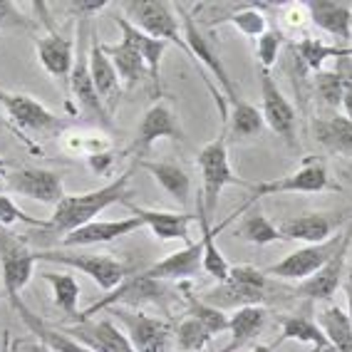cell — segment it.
I'll use <instances>...</instances> for the list:
<instances>
[{
    "label": "cell",
    "instance_id": "484cf974",
    "mask_svg": "<svg viewBox=\"0 0 352 352\" xmlns=\"http://www.w3.org/2000/svg\"><path fill=\"white\" fill-rule=\"evenodd\" d=\"M315 142L330 154L352 159V120L345 114H330V117H315L313 124Z\"/></svg>",
    "mask_w": 352,
    "mask_h": 352
},
{
    "label": "cell",
    "instance_id": "5b68a950",
    "mask_svg": "<svg viewBox=\"0 0 352 352\" xmlns=\"http://www.w3.org/2000/svg\"><path fill=\"white\" fill-rule=\"evenodd\" d=\"M38 261H47V263L65 265L72 271L85 273L97 283L102 293H109L126 278V265L117 261L114 256H104V253H77V251H35Z\"/></svg>",
    "mask_w": 352,
    "mask_h": 352
},
{
    "label": "cell",
    "instance_id": "d4e9b609",
    "mask_svg": "<svg viewBox=\"0 0 352 352\" xmlns=\"http://www.w3.org/2000/svg\"><path fill=\"white\" fill-rule=\"evenodd\" d=\"M204 245L201 241H191L184 251H176L171 256L162 258L154 265H149L146 271H142L144 276L154 278V280H186V278H194L199 271H204Z\"/></svg>",
    "mask_w": 352,
    "mask_h": 352
},
{
    "label": "cell",
    "instance_id": "e0dca14e",
    "mask_svg": "<svg viewBox=\"0 0 352 352\" xmlns=\"http://www.w3.org/2000/svg\"><path fill=\"white\" fill-rule=\"evenodd\" d=\"M308 18L315 28H320L338 47H352V6L340 0H310L305 3Z\"/></svg>",
    "mask_w": 352,
    "mask_h": 352
},
{
    "label": "cell",
    "instance_id": "7a4b0ae2",
    "mask_svg": "<svg viewBox=\"0 0 352 352\" xmlns=\"http://www.w3.org/2000/svg\"><path fill=\"white\" fill-rule=\"evenodd\" d=\"M243 189L251 191L248 201L236 211V214L228 216L223 223H231L233 219L243 211L253 206L256 201L265 199V196H276V194H325V191H338V184L330 179L327 174V166L320 157H305L302 164L296 171H290L285 176H278V179H268V182H258V184H248L245 182Z\"/></svg>",
    "mask_w": 352,
    "mask_h": 352
},
{
    "label": "cell",
    "instance_id": "7dc6e473",
    "mask_svg": "<svg viewBox=\"0 0 352 352\" xmlns=\"http://www.w3.org/2000/svg\"><path fill=\"white\" fill-rule=\"evenodd\" d=\"M283 18H285V23H288L290 30H293V28H302V20H310L305 3H290V6L285 8Z\"/></svg>",
    "mask_w": 352,
    "mask_h": 352
},
{
    "label": "cell",
    "instance_id": "60d3db41",
    "mask_svg": "<svg viewBox=\"0 0 352 352\" xmlns=\"http://www.w3.org/2000/svg\"><path fill=\"white\" fill-rule=\"evenodd\" d=\"M174 340H176V347L182 352H204L208 347V342L214 340V335L208 333L196 318L186 315V318H182V322L176 325Z\"/></svg>",
    "mask_w": 352,
    "mask_h": 352
},
{
    "label": "cell",
    "instance_id": "cb8c5ba5",
    "mask_svg": "<svg viewBox=\"0 0 352 352\" xmlns=\"http://www.w3.org/2000/svg\"><path fill=\"white\" fill-rule=\"evenodd\" d=\"M89 75H92V82H95V89L97 95H100L102 104L107 107L109 114H114V109L120 104L122 82L117 77L112 60L104 52V45L97 38H92V43H89Z\"/></svg>",
    "mask_w": 352,
    "mask_h": 352
},
{
    "label": "cell",
    "instance_id": "ffe728a7",
    "mask_svg": "<svg viewBox=\"0 0 352 352\" xmlns=\"http://www.w3.org/2000/svg\"><path fill=\"white\" fill-rule=\"evenodd\" d=\"M132 208L144 228H149L154 233L157 241H184L189 245V226L196 221V214H182V211H157V208H144L137 204L124 201Z\"/></svg>",
    "mask_w": 352,
    "mask_h": 352
},
{
    "label": "cell",
    "instance_id": "30bf717a",
    "mask_svg": "<svg viewBox=\"0 0 352 352\" xmlns=\"http://www.w3.org/2000/svg\"><path fill=\"white\" fill-rule=\"evenodd\" d=\"M176 13H179V20H182V38L186 43V50L189 55L194 57L196 63H201V67H206L211 75H214L216 85L223 89V97L228 102H233L239 95V89L233 87L231 82V75L226 72V65L221 60L219 50H216V45L204 35V30L196 25L194 15L182 6V3H176Z\"/></svg>",
    "mask_w": 352,
    "mask_h": 352
},
{
    "label": "cell",
    "instance_id": "603a6c76",
    "mask_svg": "<svg viewBox=\"0 0 352 352\" xmlns=\"http://www.w3.org/2000/svg\"><path fill=\"white\" fill-rule=\"evenodd\" d=\"M139 228H144V223H142L137 216L117 219V221H92V223H87V226L67 233V236L63 239V245L65 248H85V245L109 243V241L124 239V236L139 231Z\"/></svg>",
    "mask_w": 352,
    "mask_h": 352
},
{
    "label": "cell",
    "instance_id": "2e32d148",
    "mask_svg": "<svg viewBox=\"0 0 352 352\" xmlns=\"http://www.w3.org/2000/svg\"><path fill=\"white\" fill-rule=\"evenodd\" d=\"M0 104L6 107L8 117L30 134H47L57 132V129H65L67 122L63 117L52 114L50 109L40 104L38 100H32L28 95H20V92H6L0 89Z\"/></svg>",
    "mask_w": 352,
    "mask_h": 352
},
{
    "label": "cell",
    "instance_id": "83f0119b",
    "mask_svg": "<svg viewBox=\"0 0 352 352\" xmlns=\"http://www.w3.org/2000/svg\"><path fill=\"white\" fill-rule=\"evenodd\" d=\"M134 164H137L139 169L149 171L159 182V186H162L171 199H176V201L182 204V206H186V204L191 201V176L186 174L179 164L146 162V159H139V162H134Z\"/></svg>",
    "mask_w": 352,
    "mask_h": 352
},
{
    "label": "cell",
    "instance_id": "b9f144b4",
    "mask_svg": "<svg viewBox=\"0 0 352 352\" xmlns=\"http://www.w3.org/2000/svg\"><path fill=\"white\" fill-rule=\"evenodd\" d=\"M315 85V95L320 97V102L325 107L338 109L342 104V89H345V82H342V72L340 69H322V72H315L313 77Z\"/></svg>",
    "mask_w": 352,
    "mask_h": 352
},
{
    "label": "cell",
    "instance_id": "1f68e13d",
    "mask_svg": "<svg viewBox=\"0 0 352 352\" xmlns=\"http://www.w3.org/2000/svg\"><path fill=\"white\" fill-rule=\"evenodd\" d=\"M104 52H107L114 69H117L122 87H137L139 82H144L149 77V69H146L142 55L124 40L120 45H104Z\"/></svg>",
    "mask_w": 352,
    "mask_h": 352
},
{
    "label": "cell",
    "instance_id": "ac0fdd59",
    "mask_svg": "<svg viewBox=\"0 0 352 352\" xmlns=\"http://www.w3.org/2000/svg\"><path fill=\"white\" fill-rule=\"evenodd\" d=\"M63 330L92 352H134L132 342L112 320H77Z\"/></svg>",
    "mask_w": 352,
    "mask_h": 352
},
{
    "label": "cell",
    "instance_id": "e575fe53",
    "mask_svg": "<svg viewBox=\"0 0 352 352\" xmlns=\"http://www.w3.org/2000/svg\"><path fill=\"white\" fill-rule=\"evenodd\" d=\"M318 325L325 333L327 342L335 352H352V322L347 313L338 305H325L318 313Z\"/></svg>",
    "mask_w": 352,
    "mask_h": 352
},
{
    "label": "cell",
    "instance_id": "52a82bcc",
    "mask_svg": "<svg viewBox=\"0 0 352 352\" xmlns=\"http://www.w3.org/2000/svg\"><path fill=\"white\" fill-rule=\"evenodd\" d=\"M166 298H169V288L164 285V280H154V278L144 276V273H137L132 278H124L117 288L104 293V298L92 302L87 310H82L80 320H92L100 310L124 308V305H129L132 310H139L146 302H162V305H166Z\"/></svg>",
    "mask_w": 352,
    "mask_h": 352
},
{
    "label": "cell",
    "instance_id": "bcb514c9",
    "mask_svg": "<svg viewBox=\"0 0 352 352\" xmlns=\"http://www.w3.org/2000/svg\"><path fill=\"white\" fill-rule=\"evenodd\" d=\"M338 69L342 72V82H345V89H342V114L347 120H352V67H350V57H342L338 60Z\"/></svg>",
    "mask_w": 352,
    "mask_h": 352
},
{
    "label": "cell",
    "instance_id": "74e56055",
    "mask_svg": "<svg viewBox=\"0 0 352 352\" xmlns=\"http://www.w3.org/2000/svg\"><path fill=\"white\" fill-rule=\"evenodd\" d=\"M43 280H47L52 288V300L65 315H69L72 320H80V283L75 276L69 273H43Z\"/></svg>",
    "mask_w": 352,
    "mask_h": 352
},
{
    "label": "cell",
    "instance_id": "f5cc1de1",
    "mask_svg": "<svg viewBox=\"0 0 352 352\" xmlns=\"http://www.w3.org/2000/svg\"><path fill=\"white\" fill-rule=\"evenodd\" d=\"M251 352H273V347L271 345H253Z\"/></svg>",
    "mask_w": 352,
    "mask_h": 352
},
{
    "label": "cell",
    "instance_id": "f907efd6",
    "mask_svg": "<svg viewBox=\"0 0 352 352\" xmlns=\"http://www.w3.org/2000/svg\"><path fill=\"white\" fill-rule=\"evenodd\" d=\"M15 352H52L45 345L43 340H18L15 342Z\"/></svg>",
    "mask_w": 352,
    "mask_h": 352
},
{
    "label": "cell",
    "instance_id": "4316f807",
    "mask_svg": "<svg viewBox=\"0 0 352 352\" xmlns=\"http://www.w3.org/2000/svg\"><path fill=\"white\" fill-rule=\"evenodd\" d=\"M288 340L313 347L310 352H335L333 345L327 342L325 333L320 330V325L308 315H285V318H280V338L271 347L276 350L280 342H288Z\"/></svg>",
    "mask_w": 352,
    "mask_h": 352
},
{
    "label": "cell",
    "instance_id": "c3c4849f",
    "mask_svg": "<svg viewBox=\"0 0 352 352\" xmlns=\"http://www.w3.org/2000/svg\"><path fill=\"white\" fill-rule=\"evenodd\" d=\"M112 162H114V157L109 154V151H102V154H95V157H87L89 169L95 171V174H107Z\"/></svg>",
    "mask_w": 352,
    "mask_h": 352
},
{
    "label": "cell",
    "instance_id": "7c38bea8",
    "mask_svg": "<svg viewBox=\"0 0 352 352\" xmlns=\"http://www.w3.org/2000/svg\"><path fill=\"white\" fill-rule=\"evenodd\" d=\"M261 114L263 122L283 139L290 149H298V114L296 107L278 87L276 77L261 69Z\"/></svg>",
    "mask_w": 352,
    "mask_h": 352
},
{
    "label": "cell",
    "instance_id": "8992f818",
    "mask_svg": "<svg viewBox=\"0 0 352 352\" xmlns=\"http://www.w3.org/2000/svg\"><path fill=\"white\" fill-rule=\"evenodd\" d=\"M35 263H38L35 251L28 248L25 241L18 239L6 226L0 228V278H3V290L13 308L23 300L20 290L30 283Z\"/></svg>",
    "mask_w": 352,
    "mask_h": 352
},
{
    "label": "cell",
    "instance_id": "816d5d0a",
    "mask_svg": "<svg viewBox=\"0 0 352 352\" xmlns=\"http://www.w3.org/2000/svg\"><path fill=\"white\" fill-rule=\"evenodd\" d=\"M347 278H345V298H347V318H350V322H352V268H347Z\"/></svg>",
    "mask_w": 352,
    "mask_h": 352
},
{
    "label": "cell",
    "instance_id": "836d02e7",
    "mask_svg": "<svg viewBox=\"0 0 352 352\" xmlns=\"http://www.w3.org/2000/svg\"><path fill=\"white\" fill-rule=\"evenodd\" d=\"M265 298H268V293L245 288V285L236 283V280H226V283H219L216 288L208 290L201 300L219 310H226V308L239 310V308H245V305H263Z\"/></svg>",
    "mask_w": 352,
    "mask_h": 352
},
{
    "label": "cell",
    "instance_id": "8fae6325",
    "mask_svg": "<svg viewBox=\"0 0 352 352\" xmlns=\"http://www.w3.org/2000/svg\"><path fill=\"white\" fill-rule=\"evenodd\" d=\"M162 139H184L182 124L176 120V112L171 109L169 102L157 100L154 104L146 107V112L142 114V120L137 124L134 132V142L126 149V157H134V162L144 157L151 146L162 142Z\"/></svg>",
    "mask_w": 352,
    "mask_h": 352
},
{
    "label": "cell",
    "instance_id": "d6986e66",
    "mask_svg": "<svg viewBox=\"0 0 352 352\" xmlns=\"http://www.w3.org/2000/svg\"><path fill=\"white\" fill-rule=\"evenodd\" d=\"M352 245V236L340 245V251L335 253L325 265L322 271H318L313 278L302 280L296 288V296L305 298V300H330L335 296V290L340 288V283L345 280V271H347V253H350Z\"/></svg>",
    "mask_w": 352,
    "mask_h": 352
},
{
    "label": "cell",
    "instance_id": "ba28073f",
    "mask_svg": "<svg viewBox=\"0 0 352 352\" xmlns=\"http://www.w3.org/2000/svg\"><path fill=\"white\" fill-rule=\"evenodd\" d=\"M112 318L122 322V333L132 342L134 352H171L176 345L174 327L169 322L151 318L142 310H126V308H109Z\"/></svg>",
    "mask_w": 352,
    "mask_h": 352
},
{
    "label": "cell",
    "instance_id": "d590c367",
    "mask_svg": "<svg viewBox=\"0 0 352 352\" xmlns=\"http://www.w3.org/2000/svg\"><path fill=\"white\" fill-rule=\"evenodd\" d=\"M214 25H233L241 35L256 43L268 32V18L263 13V6H243L226 13L223 18H216Z\"/></svg>",
    "mask_w": 352,
    "mask_h": 352
},
{
    "label": "cell",
    "instance_id": "d6a6232c",
    "mask_svg": "<svg viewBox=\"0 0 352 352\" xmlns=\"http://www.w3.org/2000/svg\"><path fill=\"white\" fill-rule=\"evenodd\" d=\"M196 223L201 228V245H204V271L214 278L216 283H226L228 276H231V263L226 261V256L221 253V248L216 245V233L219 228L211 226L208 216L199 206V214H196Z\"/></svg>",
    "mask_w": 352,
    "mask_h": 352
},
{
    "label": "cell",
    "instance_id": "4fadbf2b",
    "mask_svg": "<svg viewBox=\"0 0 352 352\" xmlns=\"http://www.w3.org/2000/svg\"><path fill=\"white\" fill-rule=\"evenodd\" d=\"M85 30L87 25L82 23L80 25V43H77V52H75V65H72V72H69V95L75 100V104L87 112L97 124L109 126L112 124V114L107 112V107L102 104L100 95L95 89V82H92V75H89V47H85Z\"/></svg>",
    "mask_w": 352,
    "mask_h": 352
},
{
    "label": "cell",
    "instance_id": "681fc988",
    "mask_svg": "<svg viewBox=\"0 0 352 352\" xmlns=\"http://www.w3.org/2000/svg\"><path fill=\"white\" fill-rule=\"evenodd\" d=\"M3 23H25V20L20 18L15 3H10V0H0V25Z\"/></svg>",
    "mask_w": 352,
    "mask_h": 352
},
{
    "label": "cell",
    "instance_id": "44dd1931",
    "mask_svg": "<svg viewBox=\"0 0 352 352\" xmlns=\"http://www.w3.org/2000/svg\"><path fill=\"white\" fill-rule=\"evenodd\" d=\"M35 50H38L40 65L47 69V75L55 77L57 82L69 85V72L75 65V40L63 32L50 30L35 43Z\"/></svg>",
    "mask_w": 352,
    "mask_h": 352
},
{
    "label": "cell",
    "instance_id": "9c48e42d",
    "mask_svg": "<svg viewBox=\"0 0 352 352\" xmlns=\"http://www.w3.org/2000/svg\"><path fill=\"white\" fill-rule=\"evenodd\" d=\"M124 18L149 38L179 45L182 50H186V43L182 38V25H179V18L174 15V8L169 3H164V0H129V3H124Z\"/></svg>",
    "mask_w": 352,
    "mask_h": 352
},
{
    "label": "cell",
    "instance_id": "ab89813d",
    "mask_svg": "<svg viewBox=\"0 0 352 352\" xmlns=\"http://www.w3.org/2000/svg\"><path fill=\"white\" fill-rule=\"evenodd\" d=\"M184 298H186V302H189L191 318H196V320L201 322V325L206 327L214 338L221 333H228V315L223 313V310L208 305V302H204L201 298H196L186 285H184Z\"/></svg>",
    "mask_w": 352,
    "mask_h": 352
},
{
    "label": "cell",
    "instance_id": "7bdbcfd3",
    "mask_svg": "<svg viewBox=\"0 0 352 352\" xmlns=\"http://www.w3.org/2000/svg\"><path fill=\"white\" fill-rule=\"evenodd\" d=\"M283 43H285V38L278 28H268V32H265L263 38L256 40V57H258V63H261V69L271 72L278 55L283 50Z\"/></svg>",
    "mask_w": 352,
    "mask_h": 352
},
{
    "label": "cell",
    "instance_id": "ee69618b",
    "mask_svg": "<svg viewBox=\"0 0 352 352\" xmlns=\"http://www.w3.org/2000/svg\"><path fill=\"white\" fill-rule=\"evenodd\" d=\"M28 223V226H38V228H45V221L40 219H32V216H28L23 208L18 206V204L10 199V196L3 191L0 194V226H13V223Z\"/></svg>",
    "mask_w": 352,
    "mask_h": 352
},
{
    "label": "cell",
    "instance_id": "f6af8a7d",
    "mask_svg": "<svg viewBox=\"0 0 352 352\" xmlns=\"http://www.w3.org/2000/svg\"><path fill=\"white\" fill-rule=\"evenodd\" d=\"M109 6V0H72V3H65V10H69V15H77V18H82V23L87 18H92L95 13H100V10H104V8Z\"/></svg>",
    "mask_w": 352,
    "mask_h": 352
},
{
    "label": "cell",
    "instance_id": "277c9868",
    "mask_svg": "<svg viewBox=\"0 0 352 352\" xmlns=\"http://www.w3.org/2000/svg\"><path fill=\"white\" fill-rule=\"evenodd\" d=\"M352 236V219L338 236H333L325 243H315V245H302L298 251L288 253L285 258H280L278 263L268 265L265 268V276L268 278H283V280H308L318 271H322V265L340 251V245L345 243Z\"/></svg>",
    "mask_w": 352,
    "mask_h": 352
},
{
    "label": "cell",
    "instance_id": "8d00e7d4",
    "mask_svg": "<svg viewBox=\"0 0 352 352\" xmlns=\"http://www.w3.org/2000/svg\"><path fill=\"white\" fill-rule=\"evenodd\" d=\"M265 126L261 107H256L253 102L243 100V97H236L231 102V112H228V129L236 139H248L258 137L261 129Z\"/></svg>",
    "mask_w": 352,
    "mask_h": 352
},
{
    "label": "cell",
    "instance_id": "f35d334b",
    "mask_svg": "<svg viewBox=\"0 0 352 352\" xmlns=\"http://www.w3.org/2000/svg\"><path fill=\"white\" fill-rule=\"evenodd\" d=\"M236 236L253 245H268V243H276V241H285L283 233L278 231L276 223L265 214H261L258 208L243 216V221H241L239 228H236Z\"/></svg>",
    "mask_w": 352,
    "mask_h": 352
},
{
    "label": "cell",
    "instance_id": "7402d4cb",
    "mask_svg": "<svg viewBox=\"0 0 352 352\" xmlns=\"http://www.w3.org/2000/svg\"><path fill=\"white\" fill-rule=\"evenodd\" d=\"M112 20H114V25L122 30V40L132 45L134 50L142 55L146 69H149L151 85H154V89H157V95H159V92H162V60H164V55H166L169 43L144 35V32L139 30V28H134L124 15H112Z\"/></svg>",
    "mask_w": 352,
    "mask_h": 352
},
{
    "label": "cell",
    "instance_id": "9a60e30c",
    "mask_svg": "<svg viewBox=\"0 0 352 352\" xmlns=\"http://www.w3.org/2000/svg\"><path fill=\"white\" fill-rule=\"evenodd\" d=\"M3 184H6V189L10 194L25 196V199H32V201H40V204H50V206H57L67 196L65 194L63 174L52 169L10 171L3 179Z\"/></svg>",
    "mask_w": 352,
    "mask_h": 352
},
{
    "label": "cell",
    "instance_id": "f1b7e54d",
    "mask_svg": "<svg viewBox=\"0 0 352 352\" xmlns=\"http://www.w3.org/2000/svg\"><path fill=\"white\" fill-rule=\"evenodd\" d=\"M13 310L23 318V322L30 327L32 335H35L38 340H43L45 345L50 347L52 352H92L87 345H82L80 340H75L72 335L65 333L63 327H50L47 322H43L38 315L30 313V308H28L23 300H20Z\"/></svg>",
    "mask_w": 352,
    "mask_h": 352
},
{
    "label": "cell",
    "instance_id": "3957f363",
    "mask_svg": "<svg viewBox=\"0 0 352 352\" xmlns=\"http://www.w3.org/2000/svg\"><path fill=\"white\" fill-rule=\"evenodd\" d=\"M196 164H199L201 182H204V191H201V196H199V206H201V211L208 216V221H211L216 206H219L221 191L226 189V186H245V182H241L231 169L226 134H221L219 139L208 142V144L199 151Z\"/></svg>",
    "mask_w": 352,
    "mask_h": 352
},
{
    "label": "cell",
    "instance_id": "f546056e",
    "mask_svg": "<svg viewBox=\"0 0 352 352\" xmlns=\"http://www.w3.org/2000/svg\"><path fill=\"white\" fill-rule=\"evenodd\" d=\"M265 325V308L263 305H245L239 308L228 318V333H231V342L221 352H236L243 345H248L251 340L261 335Z\"/></svg>",
    "mask_w": 352,
    "mask_h": 352
},
{
    "label": "cell",
    "instance_id": "db71d44e",
    "mask_svg": "<svg viewBox=\"0 0 352 352\" xmlns=\"http://www.w3.org/2000/svg\"><path fill=\"white\" fill-rule=\"evenodd\" d=\"M3 169H6V159L0 157V174H3Z\"/></svg>",
    "mask_w": 352,
    "mask_h": 352
},
{
    "label": "cell",
    "instance_id": "4dcf8cb0",
    "mask_svg": "<svg viewBox=\"0 0 352 352\" xmlns=\"http://www.w3.org/2000/svg\"><path fill=\"white\" fill-rule=\"evenodd\" d=\"M293 57L305 72H322L327 60H342V57H352V47H338V45H325L320 40L302 38L293 45Z\"/></svg>",
    "mask_w": 352,
    "mask_h": 352
},
{
    "label": "cell",
    "instance_id": "5bb4252c",
    "mask_svg": "<svg viewBox=\"0 0 352 352\" xmlns=\"http://www.w3.org/2000/svg\"><path fill=\"white\" fill-rule=\"evenodd\" d=\"M352 216L347 211H308V214L285 219L278 231L283 233L285 241H300L305 245L325 243L333 236H338L350 223Z\"/></svg>",
    "mask_w": 352,
    "mask_h": 352
},
{
    "label": "cell",
    "instance_id": "6da1fadb",
    "mask_svg": "<svg viewBox=\"0 0 352 352\" xmlns=\"http://www.w3.org/2000/svg\"><path fill=\"white\" fill-rule=\"evenodd\" d=\"M137 171V164H132L126 171H122L114 182H109L107 186L95 191H85V194L75 196H65L63 201L57 204L55 211L47 221H45L43 231L60 233V236H67V233L77 231V228L87 226L92 221H97V216L104 211V208L114 206V204L126 201V194H129V182H132V174Z\"/></svg>",
    "mask_w": 352,
    "mask_h": 352
}]
</instances>
